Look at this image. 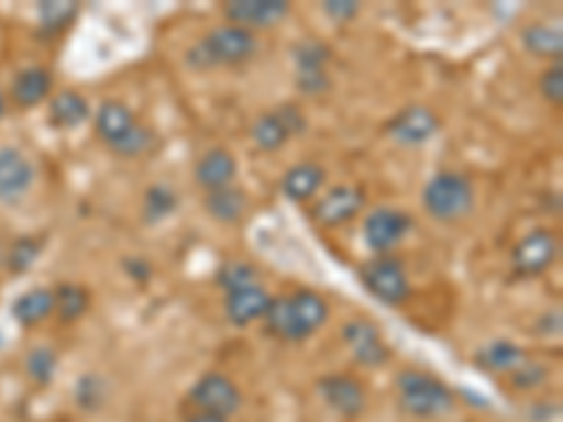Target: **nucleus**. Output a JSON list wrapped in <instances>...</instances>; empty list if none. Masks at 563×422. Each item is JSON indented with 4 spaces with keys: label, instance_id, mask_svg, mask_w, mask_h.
<instances>
[{
    "label": "nucleus",
    "instance_id": "a878e982",
    "mask_svg": "<svg viewBox=\"0 0 563 422\" xmlns=\"http://www.w3.org/2000/svg\"><path fill=\"white\" fill-rule=\"evenodd\" d=\"M525 364V352L512 341H493L479 352V366L487 371H516Z\"/></svg>",
    "mask_w": 563,
    "mask_h": 422
},
{
    "label": "nucleus",
    "instance_id": "72a5a7b5",
    "mask_svg": "<svg viewBox=\"0 0 563 422\" xmlns=\"http://www.w3.org/2000/svg\"><path fill=\"white\" fill-rule=\"evenodd\" d=\"M296 85H299L301 93H308V97H321V93L330 88V77H327V68H305L299 70Z\"/></svg>",
    "mask_w": 563,
    "mask_h": 422
},
{
    "label": "nucleus",
    "instance_id": "6ab92c4d",
    "mask_svg": "<svg viewBox=\"0 0 563 422\" xmlns=\"http://www.w3.org/2000/svg\"><path fill=\"white\" fill-rule=\"evenodd\" d=\"M52 97V74L40 65L20 70L12 82V102L18 108H37L40 102Z\"/></svg>",
    "mask_w": 563,
    "mask_h": 422
},
{
    "label": "nucleus",
    "instance_id": "cd10ccee",
    "mask_svg": "<svg viewBox=\"0 0 563 422\" xmlns=\"http://www.w3.org/2000/svg\"><path fill=\"white\" fill-rule=\"evenodd\" d=\"M57 352L48 349V346H34L26 352V375L32 384L48 386L57 375Z\"/></svg>",
    "mask_w": 563,
    "mask_h": 422
},
{
    "label": "nucleus",
    "instance_id": "6e6552de",
    "mask_svg": "<svg viewBox=\"0 0 563 422\" xmlns=\"http://www.w3.org/2000/svg\"><path fill=\"white\" fill-rule=\"evenodd\" d=\"M411 229H415L411 214H406V211L400 209H389V206H380V209H372L369 214H366L364 240L375 254L386 256L409 237Z\"/></svg>",
    "mask_w": 563,
    "mask_h": 422
},
{
    "label": "nucleus",
    "instance_id": "bb28decb",
    "mask_svg": "<svg viewBox=\"0 0 563 422\" xmlns=\"http://www.w3.org/2000/svg\"><path fill=\"white\" fill-rule=\"evenodd\" d=\"M175 209H178V198H175V192L169 186L155 184L144 192V220H147V223L167 220L169 214H175Z\"/></svg>",
    "mask_w": 563,
    "mask_h": 422
},
{
    "label": "nucleus",
    "instance_id": "b1692460",
    "mask_svg": "<svg viewBox=\"0 0 563 422\" xmlns=\"http://www.w3.org/2000/svg\"><path fill=\"white\" fill-rule=\"evenodd\" d=\"M245 209H249V198L240 189H234V186L206 195V211L218 223H238V220H243Z\"/></svg>",
    "mask_w": 563,
    "mask_h": 422
},
{
    "label": "nucleus",
    "instance_id": "393cba45",
    "mask_svg": "<svg viewBox=\"0 0 563 422\" xmlns=\"http://www.w3.org/2000/svg\"><path fill=\"white\" fill-rule=\"evenodd\" d=\"M521 40H525V48L536 57H544V59H561L563 54V34L561 29L555 26H547V23H532L521 32Z\"/></svg>",
    "mask_w": 563,
    "mask_h": 422
},
{
    "label": "nucleus",
    "instance_id": "4468645a",
    "mask_svg": "<svg viewBox=\"0 0 563 422\" xmlns=\"http://www.w3.org/2000/svg\"><path fill=\"white\" fill-rule=\"evenodd\" d=\"M437 130H440V119L434 115V110L422 108V104H411V108L400 110L389 122L391 141L404 144V147L426 144L429 138H434Z\"/></svg>",
    "mask_w": 563,
    "mask_h": 422
},
{
    "label": "nucleus",
    "instance_id": "c85d7f7f",
    "mask_svg": "<svg viewBox=\"0 0 563 422\" xmlns=\"http://www.w3.org/2000/svg\"><path fill=\"white\" fill-rule=\"evenodd\" d=\"M40 248H43L40 240L18 237L12 245H7V259H3V265H7L12 274H26V270L37 263Z\"/></svg>",
    "mask_w": 563,
    "mask_h": 422
},
{
    "label": "nucleus",
    "instance_id": "f03ea898",
    "mask_svg": "<svg viewBox=\"0 0 563 422\" xmlns=\"http://www.w3.org/2000/svg\"><path fill=\"white\" fill-rule=\"evenodd\" d=\"M397 400L406 414L420 417V420H440L451 414L456 406V397L449 386L429 371L404 369L397 375Z\"/></svg>",
    "mask_w": 563,
    "mask_h": 422
},
{
    "label": "nucleus",
    "instance_id": "58836bf2",
    "mask_svg": "<svg viewBox=\"0 0 563 422\" xmlns=\"http://www.w3.org/2000/svg\"><path fill=\"white\" fill-rule=\"evenodd\" d=\"M186 422H229V420H223V417H211V414H195L192 420H186Z\"/></svg>",
    "mask_w": 563,
    "mask_h": 422
},
{
    "label": "nucleus",
    "instance_id": "aec40b11",
    "mask_svg": "<svg viewBox=\"0 0 563 422\" xmlns=\"http://www.w3.org/2000/svg\"><path fill=\"white\" fill-rule=\"evenodd\" d=\"M93 119H97L99 138H102L108 147H115V144H119V141H122L124 135L135 127V124H139L135 122L133 110H130L124 102H115V99L104 102L102 108L97 110V115H93Z\"/></svg>",
    "mask_w": 563,
    "mask_h": 422
},
{
    "label": "nucleus",
    "instance_id": "473e14b6",
    "mask_svg": "<svg viewBox=\"0 0 563 422\" xmlns=\"http://www.w3.org/2000/svg\"><path fill=\"white\" fill-rule=\"evenodd\" d=\"M77 403L82 406L85 411H97L102 409L104 403V384L97 375H88L77 384Z\"/></svg>",
    "mask_w": 563,
    "mask_h": 422
},
{
    "label": "nucleus",
    "instance_id": "2f4dec72",
    "mask_svg": "<svg viewBox=\"0 0 563 422\" xmlns=\"http://www.w3.org/2000/svg\"><path fill=\"white\" fill-rule=\"evenodd\" d=\"M150 144H153V133H150L147 127H141V124H135V127L130 130V133L124 135V138L119 141L115 147H110V149H113L115 155H122V158H135V155L147 153Z\"/></svg>",
    "mask_w": 563,
    "mask_h": 422
},
{
    "label": "nucleus",
    "instance_id": "1a4fd4ad",
    "mask_svg": "<svg viewBox=\"0 0 563 422\" xmlns=\"http://www.w3.org/2000/svg\"><path fill=\"white\" fill-rule=\"evenodd\" d=\"M341 335H344L350 355L358 360L361 366H369L372 369V366L389 364V358H391L389 346H386L384 335H380V330L372 324V321H366V319L346 321L344 330H341Z\"/></svg>",
    "mask_w": 563,
    "mask_h": 422
},
{
    "label": "nucleus",
    "instance_id": "9b49d317",
    "mask_svg": "<svg viewBox=\"0 0 563 422\" xmlns=\"http://www.w3.org/2000/svg\"><path fill=\"white\" fill-rule=\"evenodd\" d=\"M288 14L290 3H285V0H234V3L225 7L229 26H240L251 34L256 29H274Z\"/></svg>",
    "mask_w": 563,
    "mask_h": 422
},
{
    "label": "nucleus",
    "instance_id": "7ed1b4c3",
    "mask_svg": "<svg viewBox=\"0 0 563 422\" xmlns=\"http://www.w3.org/2000/svg\"><path fill=\"white\" fill-rule=\"evenodd\" d=\"M476 192L471 178L462 173H437L422 189V206L440 223H456L474 211Z\"/></svg>",
    "mask_w": 563,
    "mask_h": 422
},
{
    "label": "nucleus",
    "instance_id": "f704fd0d",
    "mask_svg": "<svg viewBox=\"0 0 563 422\" xmlns=\"http://www.w3.org/2000/svg\"><path fill=\"white\" fill-rule=\"evenodd\" d=\"M541 93H544L547 102L561 104L563 102V68L561 63H552L541 77Z\"/></svg>",
    "mask_w": 563,
    "mask_h": 422
},
{
    "label": "nucleus",
    "instance_id": "5701e85b",
    "mask_svg": "<svg viewBox=\"0 0 563 422\" xmlns=\"http://www.w3.org/2000/svg\"><path fill=\"white\" fill-rule=\"evenodd\" d=\"M90 308V293L82 285H74V281H65L54 290V313L63 324H74V321L82 319Z\"/></svg>",
    "mask_w": 563,
    "mask_h": 422
},
{
    "label": "nucleus",
    "instance_id": "c756f323",
    "mask_svg": "<svg viewBox=\"0 0 563 422\" xmlns=\"http://www.w3.org/2000/svg\"><path fill=\"white\" fill-rule=\"evenodd\" d=\"M40 23H43V29H48V32H57V29H65L70 23V20L77 18V3H54V0H45V3H40Z\"/></svg>",
    "mask_w": 563,
    "mask_h": 422
},
{
    "label": "nucleus",
    "instance_id": "9d476101",
    "mask_svg": "<svg viewBox=\"0 0 563 422\" xmlns=\"http://www.w3.org/2000/svg\"><path fill=\"white\" fill-rule=\"evenodd\" d=\"M558 259V237L552 231L538 229L530 231L527 237H521L512 248V268L521 276H538L544 274L552 263Z\"/></svg>",
    "mask_w": 563,
    "mask_h": 422
},
{
    "label": "nucleus",
    "instance_id": "20e7f679",
    "mask_svg": "<svg viewBox=\"0 0 563 422\" xmlns=\"http://www.w3.org/2000/svg\"><path fill=\"white\" fill-rule=\"evenodd\" d=\"M256 52H260V43L254 34L240 26H220L195 45L189 52V63L200 70H209L214 65L249 63Z\"/></svg>",
    "mask_w": 563,
    "mask_h": 422
},
{
    "label": "nucleus",
    "instance_id": "4be33fe9",
    "mask_svg": "<svg viewBox=\"0 0 563 422\" xmlns=\"http://www.w3.org/2000/svg\"><path fill=\"white\" fill-rule=\"evenodd\" d=\"M48 113H52V124L54 127H79L90 119V104L82 93L77 90H59L54 93L52 104H48Z\"/></svg>",
    "mask_w": 563,
    "mask_h": 422
},
{
    "label": "nucleus",
    "instance_id": "7c9ffc66",
    "mask_svg": "<svg viewBox=\"0 0 563 422\" xmlns=\"http://www.w3.org/2000/svg\"><path fill=\"white\" fill-rule=\"evenodd\" d=\"M256 276H260V270H256L254 265L229 263V265H223V268H220L218 281L231 293V290L251 288V285H256Z\"/></svg>",
    "mask_w": 563,
    "mask_h": 422
},
{
    "label": "nucleus",
    "instance_id": "0eeeda50",
    "mask_svg": "<svg viewBox=\"0 0 563 422\" xmlns=\"http://www.w3.org/2000/svg\"><path fill=\"white\" fill-rule=\"evenodd\" d=\"M308 130V119L296 104H282L274 113H263L251 127V141L256 149L263 153H276L288 144V138L305 133Z\"/></svg>",
    "mask_w": 563,
    "mask_h": 422
},
{
    "label": "nucleus",
    "instance_id": "4c0bfd02",
    "mask_svg": "<svg viewBox=\"0 0 563 422\" xmlns=\"http://www.w3.org/2000/svg\"><path fill=\"white\" fill-rule=\"evenodd\" d=\"M124 268L128 270H133V279H139V281H147L150 279V265L147 263H141V259H128V263H124Z\"/></svg>",
    "mask_w": 563,
    "mask_h": 422
},
{
    "label": "nucleus",
    "instance_id": "2eb2a0df",
    "mask_svg": "<svg viewBox=\"0 0 563 422\" xmlns=\"http://www.w3.org/2000/svg\"><path fill=\"white\" fill-rule=\"evenodd\" d=\"M321 397H324V403L341 417H358L364 414L366 409V391L364 386L358 384L350 375H330L319 384Z\"/></svg>",
    "mask_w": 563,
    "mask_h": 422
},
{
    "label": "nucleus",
    "instance_id": "f3484780",
    "mask_svg": "<svg viewBox=\"0 0 563 422\" xmlns=\"http://www.w3.org/2000/svg\"><path fill=\"white\" fill-rule=\"evenodd\" d=\"M238 178V160L229 149L218 147V149H209L203 158L198 160V167H195V180L209 192H220V189H229Z\"/></svg>",
    "mask_w": 563,
    "mask_h": 422
},
{
    "label": "nucleus",
    "instance_id": "423d86ee",
    "mask_svg": "<svg viewBox=\"0 0 563 422\" xmlns=\"http://www.w3.org/2000/svg\"><path fill=\"white\" fill-rule=\"evenodd\" d=\"M361 281H364V288L375 299L384 301V304H391V308L404 304L411 296L409 274H406L404 263L395 259V256H378V259L366 263L361 268Z\"/></svg>",
    "mask_w": 563,
    "mask_h": 422
},
{
    "label": "nucleus",
    "instance_id": "a211bd4d",
    "mask_svg": "<svg viewBox=\"0 0 563 422\" xmlns=\"http://www.w3.org/2000/svg\"><path fill=\"white\" fill-rule=\"evenodd\" d=\"M327 184V169L316 160H305L288 169V175L282 178V192L288 195L294 203H308L321 192V186Z\"/></svg>",
    "mask_w": 563,
    "mask_h": 422
},
{
    "label": "nucleus",
    "instance_id": "c9c22d12",
    "mask_svg": "<svg viewBox=\"0 0 563 422\" xmlns=\"http://www.w3.org/2000/svg\"><path fill=\"white\" fill-rule=\"evenodd\" d=\"M512 375V386L516 389H536V386H541L547 380V369L541 364H521L519 369L510 371Z\"/></svg>",
    "mask_w": 563,
    "mask_h": 422
},
{
    "label": "nucleus",
    "instance_id": "ea45409f",
    "mask_svg": "<svg viewBox=\"0 0 563 422\" xmlns=\"http://www.w3.org/2000/svg\"><path fill=\"white\" fill-rule=\"evenodd\" d=\"M0 115H3V93H0Z\"/></svg>",
    "mask_w": 563,
    "mask_h": 422
},
{
    "label": "nucleus",
    "instance_id": "39448f33",
    "mask_svg": "<svg viewBox=\"0 0 563 422\" xmlns=\"http://www.w3.org/2000/svg\"><path fill=\"white\" fill-rule=\"evenodd\" d=\"M189 403L198 409V414L231 420V417L243 409V391H240V386L229 375L209 371V375L195 380V386L189 389Z\"/></svg>",
    "mask_w": 563,
    "mask_h": 422
},
{
    "label": "nucleus",
    "instance_id": "f257e3e1",
    "mask_svg": "<svg viewBox=\"0 0 563 422\" xmlns=\"http://www.w3.org/2000/svg\"><path fill=\"white\" fill-rule=\"evenodd\" d=\"M330 319V308L313 290H299L288 299H271L265 324L282 341H308Z\"/></svg>",
    "mask_w": 563,
    "mask_h": 422
},
{
    "label": "nucleus",
    "instance_id": "412c9836",
    "mask_svg": "<svg viewBox=\"0 0 563 422\" xmlns=\"http://www.w3.org/2000/svg\"><path fill=\"white\" fill-rule=\"evenodd\" d=\"M12 315L20 326H40L54 315V290L34 288L18 296L12 304Z\"/></svg>",
    "mask_w": 563,
    "mask_h": 422
},
{
    "label": "nucleus",
    "instance_id": "dca6fc26",
    "mask_svg": "<svg viewBox=\"0 0 563 422\" xmlns=\"http://www.w3.org/2000/svg\"><path fill=\"white\" fill-rule=\"evenodd\" d=\"M271 299L274 296L268 293L265 288L260 285H251V288H240V290H231L225 296V315L234 326H249L254 321L265 319L271 308Z\"/></svg>",
    "mask_w": 563,
    "mask_h": 422
},
{
    "label": "nucleus",
    "instance_id": "e433bc0d",
    "mask_svg": "<svg viewBox=\"0 0 563 422\" xmlns=\"http://www.w3.org/2000/svg\"><path fill=\"white\" fill-rule=\"evenodd\" d=\"M327 18H333L335 23H346L358 14V3H352V0H327L324 3Z\"/></svg>",
    "mask_w": 563,
    "mask_h": 422
},
{
    "label": "nucleus",
    "instance_id": "f8f14e48",
    "mask_svg": "<svg viewBox=\"0 0 563 422\" xmlns=\"http://www.w3.org/2000/svg\"><path fill=\"white\" fill-rule=\"evenodd\" d=\"M34 173L29 155L20 153L18 147L0 149V203H18L32 192Z\"/></svg>",
    "mask_w": 563,
    "mask_h": 422
},
{
    "label": "nucleus",
    "instance_id": "ddd939ff",
    "mask_svg": "<svg viewBox=\"0 0 563 422\" xmlns=\"http://www.w3.org/2000/svg\"><path fill=\"white\" fill-rule=\"evenodd\" d=\"M366 206V195L361 186H335L324 198L316 203L313 209V220L319 225H327V229H333V225L346 223L358 214L361 209Z\"/></svg>",
    "mask_w": 563,
    "mask_h": 422
}]
</instances>
